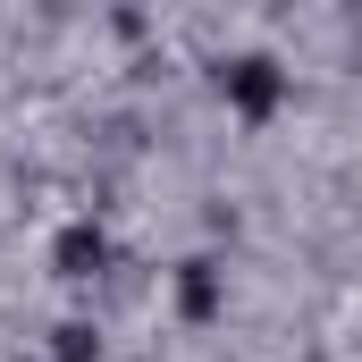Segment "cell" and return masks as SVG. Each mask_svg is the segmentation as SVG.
Returning <instances> with one entry per match:
<instances>
[{
  "label": "cell",
  "instance_id": "1",
  "mask_svg": "<svg viewBox=\"0 0 362 362\" xmlns=\"http://www.w3.org/2000/svg\"><path fill=\"white\" fill-rule=\"evenodd\" d=\"M219 93H228V110L245 127H262V118H278V101H286V68H278L270 51H236L219 68Z\"/></svg>",
  "mask_w": 362,
  "mask_h": 362
},
{
  "label": "cell",
  "instance_id": "2",
  "mask_svg": "<svg viewBox=\"0 0 362 362\" xmlns=\"http://www.w3.org/2000/svg\"><path fill=\"white\" fill-rule=\"evenodd\" d=\"M110 270V236H101V219H68L59 236H51V278H101Z\"/></svg>",
  "mask_w": 362,
  "mask_h": 362
},
{
  "label": "cell",
  "instance_id": "3",
  "mask_svg": "<svg viewBox=\"0 0 362 362\" xmlns=\"http://www.w3.org/2000/svg\"><path fill=\"white\" fill-rule=\"evenodd\" d=\"M177 312L194 329L219 320V262H177Z\"/></svg>",
  "mask_w": 362,
  "mask_h": 362
},
{
  "label": "cell",
  "instance_id": "4",
  "mask_svg": "<svg viewBox=\"0 0 362 362\" xmlns=\"http://www.w3.org/2000/svg\"><path fill=\"white\" fill-rule=\"evenodd\" d=\"M51 362H101V329L93 320H59L51 329Z\"/></svg>",
  "mask_w": 362,
  "mask_h": 362
}]
</instances>
